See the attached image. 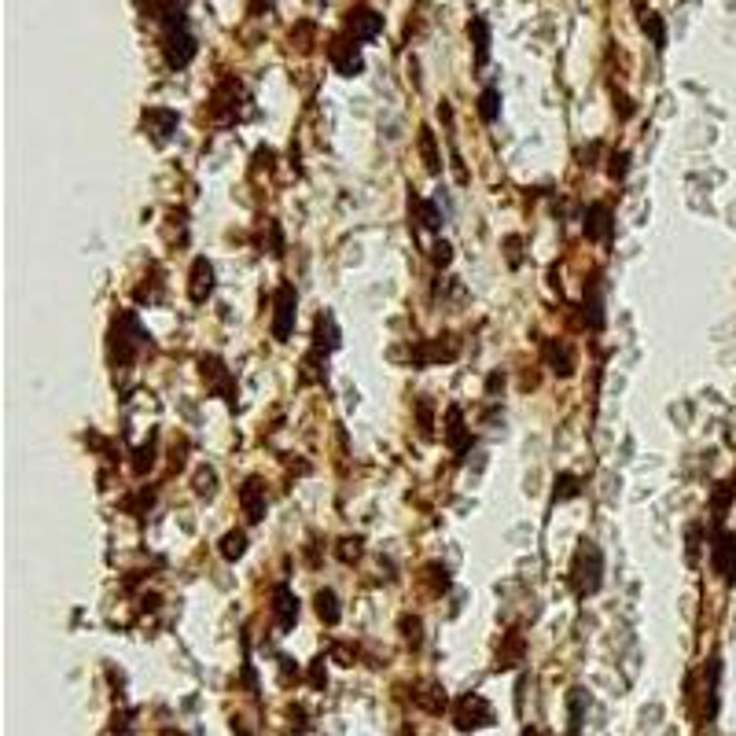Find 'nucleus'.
I'll return each mask as SVG.
<instances>
[{"label": "nucleus", "instance_id": "nucleus-8", "mask_svg": "<svg viewBox=\"0 0 736 736\" xmlns=\"http://www.w3.org/2000/svg\"><path fill=\"white\" fill-rule=\"evenodd\" d=\"M240 501H243V512H247V519L251 523H258V519L266 515V501H262V486H258L254 479L240 490Z\"/></svg>", "mask_w": 736, "mask_h": 736}, {"label": "nucleus", "instance_id": "nucleus-7", "mask_svg": "<svg viewBox=\"0 0 736 736\" xmlns=\"http://www.w3.org/2000/svg\"><path fill=\"white\" fill-rule=\"evenodd\" d=\"M586 232H589V240H608L611 236V210L608 206H589L586 214Z\"/></svg>", "mask_w": 736, "mask_h": 736}, {"label": "nucleus", "instance_id": "nucleus-9", "mask_svg": "<svg viewBox=\"0 0 736 736\" xmlns=\"http://www.w3.org/2000/svg\"><path fill=\"white\" fill-rule=\"evenodd\" d=\"M545 357H549V364H556V372H559V376H571V368H574V357H571V350H567V346H559V342H549V346H545Z\"/></svg>", "mask_w": 736, "mask_h": 736}, {"label": "nucleus", "instance_id": "nucleus-18", "mask_svg": "<svg viewBox=\"0 0 736 736\" xmlns=\"http://www.w3.org/2000/svg\"><path fill=\"white\" fill-rule=\"evenodd\" d=\"M622 173H626V155H615L611 159V177H622Z\"/></svg>", "mask_w": 736, "mask_h": 736}, {"label": "nucleus", "instance_id": "nucleus-6", "mask_svg": "<svg viewBox=\"0 0 736 736\" xmlns=\"http://www.w3.org/2000/svg\"><path fill=\"white\" fill-rule=\"evenodd\" d=\"M210 291H214V269L206 258H196V266H191V302H206Z\"/></svg>", "mask_w": 736, "mask_h": 736}, {"label": "nucleus", "instance_id": "nucleus-17", "mask_svg": "<svg viewBox=\"0 0 736 736\" xmlns=\"http://www.w3.org/2000/svg\"><path fill=\"white\" fill-rule=\"evenodd\" d=\"M199 493H214V471H199Z\"/></svg>", "mask_w": 736, "mask_h": 736}, {"label": "nucleus", "instance_id": "nucleus-16", "mask_svg": "<svg viewBox=\"0 0 736 736\" xmlns=\"http://www.w3.org/2000/svg\"><path fill=\"white\" fill-rule=\"evenodd\" d=\"M644 30H652V37H656V45H659V48L666 45V33H663V23H659L656 15H648V19H644Z\"/></svg>", "mask_w": 736, "mask_h": 736}, {"label": "nucleus", "instance_id": "nucleus-5", "mask_svg": "<svg viewBox=\"0 0 736 736\" xmlns=\"http://www.w3.org/2000/svg\"><path fill=\"white\" fill-rule=\"evenodd\" d=\"M273 611H276V622H280V630H291L295 626V619H298V600L288 593V586H276V593H273Z\"/></svg>", "mask_w": 736, "mask_h": 736}, {"label": "nucleus", "instance_id": "nucleus-13", "mask_svg": "<svg viewBox=\"0 0 736 736\" xmlns=\"http://www.w3.org/2000/svg\"><path fill=\"white\" fill-rule=\"evenodd\" d=\"M479 115H483L486 122H493V118H497V93H493V89H486V93H483V100H479Z\"/></svg>", "mask_w": 736, "mask_h": 736}, {"label": "nucleus", "instance_id": "nucleus-14", "mask_svg": "<svg viewBox=\"0 0 736 736\" xmlns=\"http://www.w3.org/2000/svg\"><path fill=\"white\" fill-rule=\"evenodd\" d=\"M574 493H578L574 479H571V475H559V479H556V501H567V497H574Z\"/></svg>", "mask_w": 736, "mask_h": 736}, {"label": "nucleus", "instance_id": "nucleus-1", "mask_svg": "<svg viewBox=\"0 0 736 736\" xmlns=\"http://www.w3.org/2000/svg\"><path fill=\"white\" fill-rule=\"evenodd\" d=\"M291 328H295V288L291 284H284L276 291V313H273V335L284 342L288 335H291Z\"/></svg>", "mask_w": 736, "mask_h": 736}, {"label": "nucleus", "instance_id": "nucleus-11", "mask_svg": "<svg viewBox=\"0 0 736 736\" xmlns=\"http://www.w3.org/2000/svg\"><path fill=\"white\" fill-rule=\"evenodd\" d=\"M317 611L324 622H339V604H335V593H320L317 596Z\"/></svg>", "mask_w": 736, "mask_h": 736}, {"label": "nucleus", "instance_id": "nucleus-10", "mask_svg": "<svg viewBox=\"0 0 736 736\" xmlns=\"http://www.w3.org/2000/svg\"><path fill=\"white\" fill-rule=\"evenodd\" d=\"M243 549H247V537H243L240 530L221 537V556H225V559H240V556H243Z\"/></svg>", "mask_w": 736, "mask_h": 736}, {"label": "nucleus", "instance_id": "nucleus-2", "mask_svg": "<svg viewBox=\"0 0 736 736\" xmlns=\"http://www.w3.org/2000/svg\"><path fill=\"white\" fill-rule=\"evenodd\" d=\"M710 564L725 582H732L736 574V534H718L710 545Z\"/></svg>", "mask_w": 736, "mask_h": 736}, {"label": "nucleus", "instance_id": "nucleus-19", "mask_svg": "<svg viewBox=\"0 0 736 736\" xmlns=\"http://www.w3.org/2000/svg\"><path fill=\"white\" fill-rule=\"evenodd\" d=\"M435 262H438V266L449 262V243H438V247H435Z\"/></svg>", "mask_w": 736, "mask_h": 736}, {"label": "nucleus", "instance_id": "nucleus-15", "mask_svg": "<svg viewBox=\"0 0 736 736\" xmlns=\"http://www.w3.org/2000/svg\"><path fill=\"white\" fill-rule=\"evenodd\" d=\"M471 30H475V41H479L475 48H479V63H483V59H486V23H483V19H475Z\"/></svg>", "mask_w": 736, "mask_h": 736}, {"label": "nucleus", "instance_id": "nucleus-12", "mask_svg": "<svg viewBox=\"0 0 736 736\" xmlns=\"http://www.w3.org/2000/svg\"><path fill=\"white\" fill-rule=\"evenodd\" d=\"M420 147H424L427 169H431V173H438V155H435V144H431V129H420Z\"/></svg>", "mask_w": 736, "mask_h": 736}, {"label": "nucleus", "instance_id": "nucleus-3", "mask_svg": "<svg viewBox=\"0 0 736 736\" xmlns=\"http://www.w3.org/2000/svg\"><path fill=\"white\" fill-rule=\"evenodd\" d=\"M191 56H196V41L184 33V26H181V30L173 26V30L166 33V59H169V67H188Z\"/></svg>", "mask_w": 736, "mask_h": 736}, {"label": "nucleus", "instance_id": "nucleus-4", "mask_svg": "<svg viewBox=\"0 0 736 736\" xmlns=\"http://www.w3.org/2000/svg\"><path fill=\"white\" fill-rule=\"evenodd\" d=\"M346 26H350L354 37L368 41V37H376L379 26H383V19L372 11V8H350V15H346Z\"/></svg>", "mask_w": 736, "mask_h": 736}]
</instances>
